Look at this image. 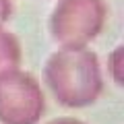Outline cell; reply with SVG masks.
Returning a JSON list of instances; mask_svg holds the SVG:
<instances>
[{"label": "cell", "instance_id": "1", "mask_svg": "<svg viewBox=\"0 0 124 124\" xmlns=\"http://www.w3.org/2000/svg\"><path fill=\"white\" fill-rule=\"evenodd\" d=\"M44 83L60 106L85 108L103 91L101 64L89 48H60L44 66Z\"/></svg>", "mask_w": 124, "mask_h": 124}, {"label": "cell", "instance_id": "2", "mask_svg": "<svg viewBox=\"0 0 124 124\" xmlns=\"http://www.w3.org/2000/svg\"><path fill=\"white\" fill-rule=\"evenodd\" d=\"M108 19L106 0H58L50 15V33L60 48H87Z\"/></svg>", "mask_w": 124, "mask_h": 124}, {"label": "cell", "instance_id": "3", "mask_svg": "<svg viewBox=\"0 0 124 124\" xmlns=\"http://www.w3.org/2000/svg\"><path fill=\"white\" fill-rule=\"evenodd\" d=\"M46 112L41 85L31 72L6 70L0 75V122L35 124Z\"/></svg>", "mask_w": 124, "mask_h": 124}, {"label": "cell", "instance_id": "4", "mask_svg": "<svg viewBox=\"0 0 124 124\" xmlns=\"http://www.w3.org/2000/svg\"><path fill=\"white\" fill-rule=\"evenodd\" d=\"M21 56L23 52L17 35L6 31L4 27H0V75H4L6 70H13V68H19Z\"/></svg>", "mask_w": 124, "mask_h": 124}, {"label": "cell", "instance_id": "5", "mask_svg": "<svg viewBox=\"0 0 124 124\" xmlns=\"http://www.w3.org/2000/svg\"><path fill=\"white\" fill-rule=\"evenodd\" d=\"M122 56H124V50L122 46H118V48L114 50V52L108 56V75H110V79L114 81L116 85H122L124 79H122Z\"/></svg>", "mask_w": 124, "mask_h": 124}, {"label": "cell", "instance_id": "6", "mask_svg": "<svg viewBox=\"0 0 124 124\" xmlns=\"http://www.w3.org/2000/svg\"><path fill=\"white\" fill-rule=\"evenodd\" d=\"M13 17V0H0V27Z\"/></svg>", "mask_w": 124, "mask_h": 124}]
</instances>
